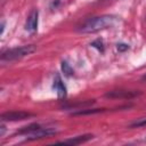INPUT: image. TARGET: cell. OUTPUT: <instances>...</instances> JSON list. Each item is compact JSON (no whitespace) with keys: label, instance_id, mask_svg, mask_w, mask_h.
Masks as SVG:
<instances>
[{"label":"cell","instance_id":"6da1fadb","mask_svg":"<svg viewBox=\"0 0 146 146\" xmlns=\"http://www.w3.org/2000/svg\"><path fill=\"white\" fill-rule=\"evenodd\" d=\"M119 22V18L112 15H103L94 18H89L84 23H82L79 27L78 31L82 33H95L100 30H105L108 27L114 26Z\"/></svg>","mask_w":146,"mask_h":146},{"label":"cell","instance_id":"7a4b0ae2","mask_svg":"<svg viewBox=\"0 0 146 146\" xmlns=\"http://www.w3.org/2000/svg\"><path fill=\"white\" fill-rule=\"evenodd\" d=\"M34 51H35V46H33V44L11 48V49H8L1 54V60H8V62L16 60V59L25 57V56H27Z\"/></svg>","mask_w":146,"mask_h":146},{"label":"cell","instance_id":"3957f363","mask_svg":"<svg viewBox=\"0 0 146 146\" xmlns=\"http://www.w3.org/2000/svg\"><path fill=\"white\" fill-rule=\"evenodd\" d=\"M30 116H32V114L27 113V112L11 111V112H6V113L1 114V120L2 121H21V120H25Z\"/></svg>","mask_w":146,"mask_h":146},{"label":"cell","instance_id":"277c9868","mask_svg":"<svg viewBox=\"0 0 146 146\" xmlns=\"http://www.w3.org/2000/svg\"><path fill=\"white\" fill-rule=\"evenodd\" d=\"M58 131L54 128H40L38 130H35L34 132L29 135V140H34V139H40V138H44V137H50L52 135H56Z\"/></svg>","mask_w":146,"mask_h":146},{"label":"cell","instance_id":"5b68a950","mask_svg":"<svg viewBox=\"0 0 146 146\" xmlns=\"http://www.w3.org/2000/svg\"><path fill=\"white\" fill-rule=\"evenodd\" d=\"M38 17H39V13L38 10H32L30 16L27 17L26 24H25V30L33 33L38 30Z\"/></svg>","mask_w":146,"mask_h":146},{"label":"cell","instance_id":"8992f818","mask_svg":"<svg viewBox=\"0 0 146 146\" xmlns=\"http://www.w3.org/2000/svg\"><path fill=\"white\" fill-rule=\"evenodd\" d=\"M94 136L92 135H83V136H76V137H73V138H70V139H65L63 141H59L58 144H70V145H79V144H82V143H86L90 139H92Z\"/></svg>","mask_w":146,"mask_h":146},{"label":"cell","instance_id":"52a82bcc","mask_svg":"<svg viewBox=\"0 0 146 146\" xmlns=\"http://www.w3.org/2000/svg\"><path fill=\"white\" fill-rule=\"evenodd\" d=\"M54 89L56 90L57 95H58V98H65L66 97V88L60 79L59 75H56L55 80H54Z\"/></svg>","mask_w":146,"mask_h":146},{"label":"cell","instance_id":"ba28073f","mask_svg":"<svg viewBox=\"0 0 146 146\" xmlns=\"http://www.w3.org/2000/svg\"><path fill=\"white\" fill-rule=\"evenodd\" d=\"M137 95H139V92L116 90V91H110V92H107L106 94V97H111V98H132V97H135Z\"/></svg>","mask_w":146,"mask_h":146},{"label":"cell","instance_id":"9c48e42d","mask_svg":"<svg viewBox=\"0 0 146 146\" xmlns=\"http://www.w3.org/2000/svg\"><path fill=\"white\" fill-rule=\"evenodd\" d=\"M40 128H41L40 124H38V123H32V124H30V125L24 127L23 129H21V130L18 131V133H19V135H30V133L34 132L35 130H38V129H40Z\"/></svg>","mask_w":146,"mask_h":146},{"label":"cell","instance_id":"30bf717a","mask_svg":"<svg viewBox=\"0 0 146 146\" xmlns=\"http://www.w3.org/2000/svg\"><path fill=\"white\" fill-rule=\"evenodd\" d=\"M105 108H95V110H86V111H79V112H74L73 115H87V114H96V113H100L104 112Z\"/></svg>","mask_w":146,"mask_h":146},{"label":"cell","instance_id":"8fae6325","mask_svg":"<svg viewBox=\"0 0 146 146\" xmlns=\"http://www.w3.org/2000/svg\"><path fill=\"white\" fill-rule=\"evenodd\" d=\"M62 71H63V73H64L65 76L73 75V70H72V67L66 62H62Z\"/></svg>","mask_w":146,"mask_h":146},{"label":"cell","instance_id":"7c38bea8","mask_svg":"<svg viewBox=\"0 0 146 146\" xmlns=\"http://www.w3.org/2000/svg\"><path fill=\"white\" fill-rule=\"evenodd\" d=\"M91 46L95 47L96 49H98L100 52L104 51V43H103V41H102L100 39H97V40H95L94 42H91Z\"/></svg>","mask_w":146,"mask_h":146},{"label":"cell","instance_id":"4fadbf2b","mask_svg":"<svg viewBox=\"0 0 146 146\" xmlns=\"http://www.w3.org/2000/svg\"><path fill=\"white\" fill-rule=\"evenodd\" d=\"M143 125H146V119H140V120H138L131 124L132 128L133 127H143Z\"/></svg>","mask_w":146,"mask_h":146},{"label":"cell","instance_id":"5bb4252c","mask_svg":"<svg viewBox=\"0 0 146 146\" xmlns=\"http://www.w3.org/2000/svg\"><path fill=\"white\" fill-rule=\"evenodd\" d=\"M116 48H117V50H119V51H125V50H128V49H129V46H128V44H125V43H117Z\"/></svg>","mask_w":146,"mask_h":146},{"label":"cell","instance_id":"9a60e30c","mask_svg":"<svg viewBox=\"0 0 146 146\" xmlns=\"http://www.w3.org/2000/svg\"><path fill=\"white\" fill-rule=\"evenodd\" d=\"M5 133V125H1V132H0V136H3Z\"/></svg>","mask_w":146,"mask_h":146},{"label":"cell","instance_id":"2e32d148","mask_svg":"<svg viewBox=\"0 0 146 146\" xmlns=\"http://www.w3.org/2000/svg\"><path fill=\"white\" fill-rule=\"evenodd\" d=\"M3 30H5V23H2V24H1V32H0L1 34L3 33Z\"/></svg>","mask_w":146,"mask_h":146},{"label":"cell","instance_id":"e0dca14e","mask_svg":"<svg viewBox=\"0 0 146 146\" xmlns=\"http://www.w3.org/2000/svg\"><path fill=\"white\" fill-rule=\"evenodd\" d=\"M143 79H144V80H146V74H145V75L143 76Z\"/></svg>","mask_w":146,"mask_h":146}]
</instances>
